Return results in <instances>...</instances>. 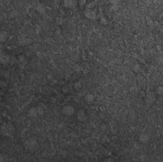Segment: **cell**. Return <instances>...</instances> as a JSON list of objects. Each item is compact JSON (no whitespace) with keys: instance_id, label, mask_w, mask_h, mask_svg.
Masks as SVG:
<instances>
[{"instance_id":"9c48e42d","label":"cell","mask_w":163,"mask_h":162,"mask_svg":"<svg viewBox=\"0 0 163 162\" xmlns=\"http://www.w3.org/2000/svg\"><path fill=\"white\" fill-rule=\"evenodd\" d=\"M148 139H149V137L148 136L144 134H142L139 137V140L142 143H145L148 140Z\"/></svg>"},{"instance_id":"5b68a950","label":"cell","mask_w":163,"mask_h":162,"mask_svg":"<svg viewBox=\"0 0 163 162\" xmlns=\"http://www.w3.org/2000/svg\"><path fill=\"white\" fill-rule=\"evenodd\" d=\"M38 113L37 109L36 108H32L28 112V116L30 117H36Z\"/></svg>"},{"instance_id":"30bf717a","label":"cell","mask_w":163,"mask_h":162,"mask_svg":"<svg viewBox=\"0 0 163 162\" xmlns=\"http://www.w3.org/2000/svg\"><path fill=\"white\" fill-rule=\"evenodd\" d=\"M8 35L6 31H2L1 33V42H4L7 40Z\"/></svg>"},{"instance_id":"ba28073f","label":"cell","mask_w":163,"mask_h":162,"mask_svg":"<svg viewBox=\"0 0 163 162\" xmlns=\"http://www.w3.org/2000/svg\"><path fill=\"white\" fill-rule=\"evenodd\" d=\"M85 99L87 103H92L94 101L95 97L94 95H92V94H89L86 96Z\"/></svg>"},{"instance_id":"7a4b0ae2","label":"cell","mask_w":163,"mask_h":162,"mask_svg":"<svg viewBox=\"0 0 163 162\" xmlns=\"http://www.w3.org/2000/svg\"><path fill=\"white\" fill-rule=\"evenodd\" d=\"M3 133L6 135H11L14 131V128L11 124H6L2 128Z\"/></svg>"},{"instance_id":"6da1fadb","label":"cell","mask_w":163,"mask_h":162,"mask_svg":"<svg viewBox=\"0 0 163 162\" xmlns=\"http://www.w3.org/2000/svg\"><path fill=\"white\" fill-rule=\"evenodd\" d=\"M24 146L27 150L34 151L37 147V143L36 140L33 139H29L26 141V143Z\"/></svg>"},{"instance_id":"277c9868","label":"cell","mask_w":163,"mask_h":162,"mask_svg":"<svg viewBox=\"0 0 163 162\" xmlns=\"http://www.w3.org/2000/svg\"><path fill=\"white\" fill-rule=\"evenodd\" d=\"M63 3L66 8H75L78 4L77 0H63Z\"/></svg>"},{"instance_id":"3957f363","label":"cell","mask_w":163,"mask_h":162,"mask_svg":"<svg viewBox=\"0 0 163 162\" xmlns=\"http://www.w3.org/2000/svg\"><path fill=\"white\" fill-rule=\"evenodd\" d=\"M62 112L66 116H73L75 113V109L72 106L68 105L64 107V108H63Z\"/></svg>"},{"instance_id":"52a82bcc","label":"cell","mask_w":163,"mask_h":162,"mask_svg":"<svg viewBox=\"0 0 163 162\" xmlns=\"http://www.w3.org/2000/svg\"><path fill=\"white\" fill-rule=\"evenodd\" d=\"M86 16L89 18H93L95 17V13L92 10L90 9H86L85 12Z\"/></svg>"},{"instance_id":"8992f818","label":"cell","mask_w":163,"mask_h":162,"mask_svg":"<svg viewBox=\"0 0 163 162\" xmlns=\"http://www.w3.org/2000/svg\"><path fill=\"white\" fill-rule=\"evenodd\" d=\"M77 116H78V120L80 121H83L86 118L85 113L84 111L83 110L79 111Z\"/></svg>"}]
</instances>
